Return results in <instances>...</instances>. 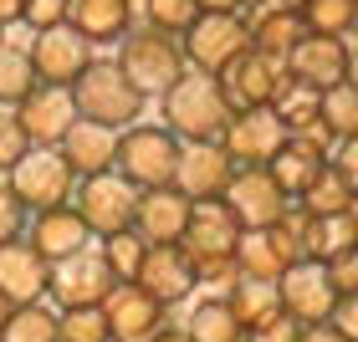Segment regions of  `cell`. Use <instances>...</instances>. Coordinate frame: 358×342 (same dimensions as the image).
Returning <instances> with one entry per match:
<instances>
[{"label": "cell", "instance_id": "cell-48", "mask_svg": "<svg viewBox=\"0 0 358 342\" xmlns=\"http://www.w3.org/2000/svg\"><path fill=\"white\" fill-rule=\"evenodd\" d=\"M348 77H353V82H358V31H353V36H348Z\"/></svg>", "mask_w": 358, "mask_h": 342}, {"label": "cell", "instance_id": "cell-4", "mask_svg": "<svg viewBox=\"0 0 358 342\" xmlns=\"http://www.w3.org/2000/svg\"><path fill=\"white\" fill-rule=\"evenodd\" d=\"M77 92V107H83V118L92 123H108V128H134L143 118V107H149V97L138 92V82L118 67V57L113 61H92V67L72 82Z\"/></svg>", "mask_w": 358, "mask_h": 342}, {"label": "cell", "instance_id": "cell-25", "mask_svg": "<svg viewBox=\"0 0 358 342\" xmlns=\"http://www.w3.org/2000/svg\"><path fill=\"white\" fill-rule=\"evenodd\" d=\"M251 46L256 52H266L276 61H287L292 52L302 46L307 36V21H302V10H282V6H251Z\"/></svg>", "mask_w": 358, "mask_h": 342}, {"label": "cell", "instance_id": "cell-18", "mask_svg": "<svg viewBox=\"0 0 358 342\" xmlns=\"http://www.w3.org/2000/svg\"><path fill=\"white\" fill-rule=\"evenodd\" d=\"M236 158L231 149H225L220 138H210V143H185V158H179V179L174 184L189 194V200H220L225 189H231V179H236Z\"/></svg>", "mask_w": 358, "mask_h": 342}, {"label": "cell", "instance_id": "cell-13", "mask_svg": "<svg viewBox=\"0 0 358 342\" xmlns=\"http://www.w3.org/2000/svg\"><path fill=\"white\" fill-rule=\"evenodd\" d=\"M31 61H36V77H41V82L72 87L97 57H92V41L83 36V31H77L72 21H62V26H46V31L31 36Z\"/></svg>", "mask_w": 358, "mask_h": 342}, {"label": "cell", "instance_id": "cell-20", "mask_svg": "<svg viewBox=\"0 0 358 342\" xmlns=\"http://www.w3.org/2000/svg\"><path fill=\"white\" fill-rule=\"evenodd\" d=\"M0 291H6L15 306L52 297V260H46L36 246H31L26 235L0 246Z\"/></svg>", "mask_w": 358, "mask_h": 342}, {"label": "cell", "instance_id": "cell-22", "mask_svg": "<svg viewBox=\"0 0 358 342\" xmlns=\"http://www.w3.org/2000/svg\"><path fill=\"white\" fill-rule=\"evenodd\" d=\"M26 240L57 266V260L87 251L97 235L87 230V220H83V209H77V205H57V209H41V215H31V235H26Z\"/></svg>", "mask_w": 358, "mask_h": 342}, {"label": "cell", "instance_id": "cell-53", "mask_svg": "<svg viewBox=\"0 0 358 342\" xmlns=\"http://www.w3.org/2000/svg\"><path fill=\"white\" fill-rule=\"evenodd\" d=\"M0 41H6V26H0Z\"/></svg>", "mask_w": 358, "mask_h": 342}, {"label": "cell", "instance_id": "cell-11", "mask_svg": "<svg viewBox=\"0 0 358 342\" xmlns=\"http://www.w3.org/2000/svg\"><path fill=\"white\" fill-rule=\"evenodd\" d=\"M113 286H118V271L108 266V255L103 246H87V251H77L67 260H57L52 266V297L57 306H103L113 297Z\"/></svg>", "mask_w": 358, "mask_h": 342}, {"label": "cell", "instance_id": "cell-41", "mask_svg": "<svg viewBox=\"0 0 358 342\" xmlns=\"http://www.w3.org/2000/svg\"><path fill=\"white\" fill-rule=\"evenodd\" d=\"M72 15V0H26V15L21 21L31 31H46V26H62Z\"/></svg>", "mask_w": 358, "mask_h": 342}, {"label": "cell", "instance_id": "cell-36", "mask_svg": "<svg viewBox=\"0 0 358 342\" xmlns=\"http://www.w3.org/2000/svg\"><path fill=\"white\" fill-rule=\"evenodd\" d=\"M62 342H113L103 306H62Z\"/></svg>", "mask_w": 358, "mask_h": 342}, {"label": "cell", "instance_id": "cell-17", "mask_svg": "<svg viewBox=\"0 0 358 342\" xmlns=\"http://www.w3.org/2000/svg\"><path fill=\"white\" fill-rule=\"evenodd\" d=\"M194 215V200L179 184L164 189H143L138 194V215H134V230L149 240V246H179L185 240V225Z\"/></svg>", "mask_w": 358, "mask_h": 342}, {"label": "cell", "instance_id": "cell-9", "mask_svg": "<svg viewBox=\"0 0 358 342\" xmlns=\"http://www.w3.org/2000/svg\"><path fill=\"white\" fill-rule=\"evenodd\" d=\"M220 200L231 205V215L241 220V230H266V225H276L292 205H297L282 184H276V174L266 164H241L236 179H231V189H225Z\"/></svg>", "mask_w": 358, "mask_h": 342}, {"label": "cell", "instance_id": "cell-8", "mask_svg": "<svg viewBox=\"0 0 358 342\" xmlns=\"http://www.w3.org/2000/svg\"><path fill=\"white\" fill-rule=\"evenodd\" d=\"M6 179H10V189L21 194V205L31 215L72 205V194H77V174H72L67 158H62V149H31Z\"/></svg>", "mask_w": 358, "mask_h": 342}, {"label": "cell", "instance_id": "cell-44", "mask_svg": "<svg viewBox=\"0 0 358 342\" xmlns=\"http://www.w3.org/2000/svg\"><path fill=\"white\" fill-rule=\"evenodd\" d=\"M333 169L343 174L348 184H353V194H358V138H343V143L333 149Z\"/></svg>", "mask_w": 358, "mask_h": 342}, {"label": "cell", "instance_id": "cell-24", "mask_svg": "<svg viewBox=\"0 0 358 342\" xmlns=\"http://www.w3.org/2000/svg\"><path fill=\"white\" fill-rule=\"evenodd\" d=\"M134 10L138 0H72V15L67 21L83 31L92 46H113L134 31Z\"/></svg>", "mask_w": 358, "mask_h": 342}, {"label": "cell", "instance_id": "cell-15", "mask_svg": "<svg viewBox=\"0 0 358 342\" xmlns=\"http://www.w3.org/2000/svg\"><path fill=\"white\" fill-rule=\"evenodd\" d=\"M282 312H292L302 327H317V322H333V306H338V286L322 260H297L292 271H282Z\"/></svg>", "mask_w": 358, "mask_h": 342}, {"label": "cell", "instance_id": "cell-37", "mask_svg": "<svg viewBox=\"0 0 358 342\" xmlns=\"http://www.w3.org/2000/svg\"><path fill=\"white\" fill-rule=\"evenodd\" d=\"M103 255H108V266L118 271V281H134L143 255H149V240H143L138 230H118V235L103 240Z\"/></svg>", "mask_w": 358, "mask_h": 342}, {"label": "cell", "instance_id": "cell-28", "mask_svg": "<svg viewBox=\"0 0 358 342\" xmlns=\"http://www.w3.org/2000/svg\"><path fill=\"white\" fill-rule=\"evenodd\" d=\"M225 297H231L236 317L246 322V332L256 327V322H266L282 312V291H276V281H256V276H236L231 286H225Z\"/></svg>", "mask_w": 358, "mask_h": 342}, {"label": "cell", "instance_id": "cell-43", "mask_svg": "<svg viewBox=\"0 0 358 342\" xmlns=\"http://www.w3.org/2000/svg\"><path fill=\"white\" fill-rule=\"evenodd\" d=\"M333 327L343 332L348 342H358V291H348V297H338V306H333Z\"/></svg>", "mask_w": 358, "mask_h": 342}, {"label": "cell", "instance_id": "cell-39", "mask_svg": "<svg viewBox=\"0 0 358 342\" xmlns=\"http://www.w3.org/2000/svg\"><path fill=\"white\" fill-rule=\"evenodd\" d=\"M26 215H31V209L21 205V194L10 189V179H0V246H6V240H21Z\"/></svg>", "mask_w": 358, "mask_h": 342}, {"label": "cell", "instance_id": "cell-35", "mask_svg": "<svg viewBox=\"0 0 358 342\" xmlns=\"http://www.w3.org/2000/svg\"><path fill=\"white\" fill-rule=\"evenodd\" d=\"M143 26H159L169 36H185V31L200 21V0H138Z\"/></svg>", "mask_w": 358, "mask_h": 342}, {"label": "cell", "instance_id": "cell-23", "mask_svg": "<svg viewBox=\"0 0 358 342\" xmlns=\"http://www.w3.org/2000/svg\"><path fill=\"white\" fill-rule=\"evenodd\" d=\"M118 128H108V123H92V118H77L72 123V133L62 138V158L72 164L77 179H92V174H108V169H118Z\"/></svg>", "mask_w": 358, "mask_h": 342}, {"label": "cell", "instance_id": "cell-51", "mask_svg": "<svg viewBox=\"0 0 358 342\" xmlns=\"http://www.w3.org/2000/svg\"><path fill=\"white\" fill-rule=\"evenodd\" d=\"M256 6H282V10H302L307 0H256Z\"/></svg>", "mask_w": 358, "mask_h": 342}, {"label": "cell", "instance_id": "cell-50", "mask_svg": "<svg viewBox=\"0 0 358 342\" xmlns=\"http://www.w3.org/2000/svg\"><path fill=\"white\" fill-rule=\"evenodd\" d=\"M10 312H15V302L6 297V291H0V332H6V322H10Z\"/></svg>", "mask_w": 358, "mask_h": 342}, {"label": "cell", "instance_id": "cell-42", "mask_svg": "<svg viewBox=\"0 0 358 342\" xmlns=\"http://www.w3.org/2000/svg\"><path fill=\"white\" fill-rule=\"evenodd\" d=\"M328 266V276H333V286H338V297H348V291H358V240L348 251H338L333 260H322Z\"/></svg>", "mask_w": 358, "mask_h": 342}, {"label": "cell", "instance_id": "cell-16", "mask_svg": "<svg viewBox=\"0 0 358 342\" xmlns=\"http://www.w3.org/2000/svg\"><path fill=\"white\" fill-rule=\"evenodd\" d=\"M103 312H108L113 342H154L159 332L169 327V306L154 302L138 281H118L113 297L103 302Z\"/></svg>", "mask_w": 358, "mask_h": 342}, {"label": "cell", "instance_id": "cell-46", "mask_svg": "<svg viewBox=\"0 0 358 342\" xmlns=\"http://www.w3.org/2000/svg\"><path fill=\"white\" fill-rule=\"evenodd\" d=\"M256 0H200V10H231V15H246Z\"/></svg>", "mask_w": 358, "mask_h": 342}, {"label": "cell", "instance_id": "cell-52", "mask_svg": "<svg viewBox=\"0 0 358 342\" xmlns=\"http://www.w3.org/2000/svg\"><path fill=\"white\" fill-rule=\"evenodd\" d=\"M348 215H353V225H358V200H353V209H348Z\"/></svg>", "mask_w": 358, "mask_h": 342}, {"label": "cell", "instance_id": "cell-33", "mask_svg": "<svg viewBox=\"0 0 358 342\" xmlns=\"http://www.w3.org/2000/svg\"><path fill=\"white\" fill-rule=\"evenodd\" d=\"M302 21L317 36H353L358 31V0H307Z\"/></svg>", "mask_w": 358, "mask_h": 342}, {"label": "cell", "instance_id": "cell-45", "mask_svg": "<svg viewBox=\"0 0 358 342\" xmlns=\"http://www.w3.org/2000/svg\"><path fill=\"white\" fill-rule=\"evenodd\" d=\"M302 342H348V337L338 332L333 322H317V327H307V332H302Z\"/></svg>", "mask_w": 358, "mask_h": 342}, {"label": "cell", "instance_id": "cell-34", "mask_svg": "<svg viewBox=\"0 0 358 342\" xmlns=\"http://www.w3.org/2000/svg\"><path fill=\"white\" fill-rule=\"evenodd\" d=\"M322 118H328V128H333L338 143L358 138V82H353V77L322 92Z\"/></svg>", "mask_w": 358, "mask_h": 342}, {"label": "cell", "instance_id": "cell-10", "mask_svg": "<svg viewBox=\"0 0 358 342\" xmlns=\"http://www.w3.org/2000/svg\"><path fill=\"white\" fill-rule=\"evenodd\" d=\"M15 118H21L31 149H62V138L72 133V123L83 118V107H77V92L72 87L36 82L21 103H15Z\"/></svg>", "mask_w": 358, "mask_h": 342}, {"label": "cell", "instance_id": "cell-40", "mask_svg": "<svg viewBox=\"0 0 358 342\" xmlns=\"http://www.w3.org/2000/svg\"><path fill=\"white\" fill-rule=\"evenodd\" d=\"M302 322L292 317V312H276V317H266V322H256V327L246 332V342H302Z\"/></svg>", "mask_w": 358, "mask_h": 342}, {"label": "cell", "instance_id": "cell-29", "mask_svg": "<svg viewBox=\"0 0 358 342\" xmlns=\"http://www.w3.org/2000/svg\"><path fill=\"white\" fill-rule=\"evenodd\" d=\"M36 82L41 77H36V61H31V46L6 36L0 41V107H15Z\"/></svg>", "mask_w": 358, "mask_h": 342}, {"label": "cell", "instance_id": "cell-14", "mask_svg": "<svg viewBox=\"0 0 358 342\" xmlns=\"http://www.w3.org/2000/svg\"><path fill=\"white\" fill-rule=\"evenodd\" d=\"M287 123H282V112L276 107H236L231 112V123H225V133L220 143L231 149L236 164H271L276 154L287 149Z\"/></svg>", "mask_w": 358, "mask_h": 342}, {"label": "cell", "instance_id": "cell-2", "mask_svg": "<svg viewBox=\"0 0 358 342\" xmlns=\"http://www.w3.org/2000/svg\"><path fill=\"white\" fill-rule=\"evenodd\" d=\"M159 112H164V128H169L174 138L210 143V138L225 133V123H231L236 107H231V97H225V87H220L215 72L189 67L164 97H159Z\"/></svg>", "mask_w": 358, "mask_h": 342}, {"label": "cell", "instance_id": "cell-5", "mask_svg": "<svg viewBox=\"0 0 358 342\" xmlns=\"http://www.w3.org/2000/svg\"><path fill=\"white\" fill-rule=\"evenodd\" d=\"M185 138H174L164 123H134L118 138V174L134 179L138 189H164L179 179Z\"/></svg>", "mask_w": 358, "mask_h": 342}, {"label": "cell", "instance_id": "cell-31", "mask_svg": "<svg viewBox=\"0 0 358 342\" xmlns=\"http://www.w3.org/2000/svg\"><path fill=\"white\" fill-rule=\"evenodd\" d=\"M0 342H62V312H52V306H41V302L15 306Z\"/></svg>", "mask_w": 358, "mask_h": 342}, {"label": "cell", "instance_id": "cell-38", "mask_svg": "<svg viewBox=\"0 0 358 342\" xmlns=\"http://www.w3.org/2000/svg\"><path fill=\"white\" fill-rule=\"evenodd\" d=\"M26 154H31V138L15 118V107H0V174H10Z\"/></svg>", "mask_w": 358, "mask_h": 342}, {"label": "cell", "instance_id": "cell-26", "mask_svg": "<svg viewBox=\"0 0 358 342\" xmlns=\"http://www.w3.org/2000/svg\"><path fill=\"white\" fill-rule=\"evenodd\" d=\"M185 332L194 342H246V322L236 317V306L231 297H200L189 306V317H185Z\"/></svg>", "mask_w": 358, "mask_h": 342}, {"label": "cell", "instance_id": "cell-7", "mask_svg": "<svg viewBox=\"0 0 358 342\" xmlns=\"http://www.w3.org/2000/svg\"><path fill=\"white\" fill-rule=\"evenodd\" d=\"M185 61L200 72H225L241 52H251V15H231V10H200L185 36Z\"/></svg>", "mask_w": 358, "mask_h": 342}, {"label": "cell", "instance_id": "cell-27", "mask_svg": "<svg viewBox=\"0 0 358 342\" xmlns=\"http://www.w3.org/2000/svg\"><path fill=\"white\" fill-rule=\"evenodd\" d=\"M297 215H302V251H307V260H333L338 251H348L358 240V225H353L348 209L343 215H313V209L297 205Z\"/></svg>", "mask_w": 358, "mask_h": 342}, {"label": "cell", "instance_id": "cell-21", "mask_svg": "<svg viewBox=\"0 0 358 342\" xmlns=\"http://www.w3.org/2000/svg\"><path fill=\"white\" fill-rule=\"evenodd\" d=\"M287 72L317 92L348 82V36H317V31H307L302 46L287 57Z\"/></svg>", "mask_w": 358, "mask_h": 342}, {"label": "cell", "instance_id": "cell-47", "mask_svg": "<svg viewBox=\"0 0 358 342\" xmlns=\"http://www.w3.org/2000/svg\"><path fill=\"white\" fill-rule=\"evenodd\" d=\"M26 15V0H0V26H15Z\"/></svg>", "mask_w": 358, "mask_h": 342}, {"label": "cell", "instance_id": "cell-1", "mask_svg": "<svg viewBox=\"0 0 358 342\" xmlns=\"http://www.w3.org/2000/svg\"><path fill=\"white\" fill-rule=\"evenodd\" d=\"M185 255L194 260V276L200 286H231L241 276V260H236V246H241V220L231 215L225 200H194V215L185 225Z\"/></svg>", "mask_w": 358, "mask_h": 342}, {"label": "cell", "instance_id": "cell-12", "mask_svg": "<svg viewBox=\"0 0 358 342\" xmlns=\"http://www.w3.org/2000/svg\"><path fill=\"white\" fill-rule=\"evenodd\" d=\"M292 82V72H287V61H276L266 52H241L231 67L220 72V87L225 97H231V107H276V97L287 92Z\"/></svg>", "mask_w": 358, "mask_h": 342}, {"label": "cell", "instance_id": "cell-30", "mask_svg": "<svg viewBox=\"0 0 358 342\" xmlns=\"http://www.w3.org/2000/svg\"><path fill=\"white\" fill-rule=\"evenodd\" d=\"M322 164H328V158H322L317 149H302V143H292V138H287V149L276 154L266 169L276 174V184H282V189L292 194V200H302L307 184H313V179L322 174Z\"/></svg>", "mask_w": 358, "mask_h": 342}, {"label": "cell", "instance_id": "cell-32", "mask_svg": "<svg viewBox=\"0 0 358 342\" xmlns=\"http://www.w3.org/2000/svg\"><path fill=\"white\" fill-rule=\"evenodd\" d=\"M353 200H358L353 184L333 169V158H328V164H322V174L313 179V184H307V194H302L297 205H302V209H313V215H343V209H353Z\"/></svg>", "mask_w": 358, "mask_h": 342}, {"label": "cell", "instance_id": "cell-3", "mask_svg": "<svg viewBox=\"0 0 358 342\" xmlns=\"http://www.w3.org/2000/svg\"><path fill=\"white\" fill-rule=\"evenodd\" d=\"M118 67L138 82L143 97H164L189 72V61H185V41L179 36H169L159 26H134L118 41Z\"/></svg>", "mask_w": 358, "mask_h": 342}, {"label": "cell", "instance_id": "cell-6", "mask_svg": "<svg viewBox=\"0 0 358 342\" xmlns=\"http://www.w3.org/2000/svg\"><path fill=\"white\" fill-rule=\"evenodd\" d=\"M138 184L134 179H123L118 169H108V174H92V179H77V194H72V205L83 209V220H87V230L97 240H108V235H118V230H134V215H138Z\"/></svg>", "mask_w": 358, "mask_h": 342}, {"label": "cell", "instance_id": "cell-49", "mask_svg": "<svg viewBox=\"0 0 358 342\" xmlns=\"http://www.w3.org/2000/svg\"><path fill=\"white\" fill-rule=\"evenodd\" d=\"M154 342H194V337H189V332H185V327H164V332H159V337H154Z\"/></svg>", "mask_w": 358, "mask_h": 342}, {"label": "cell", "instance_id": "cell-19", "mask_svg": "<svg viewBox=\"0 0 358 342\" xmlns=\"http://www.w3.org/2000/svg\"><path fill=\"white\" fill-rule=\"evenodd\" d=\"M134 281L149 291L154 302L164 306H179L194 297V286H200V276H194V260L185 255V246H149V255H143V266Z\"/></svg>", "mask_w": 358, "mask_h": 342}]
</instances>
